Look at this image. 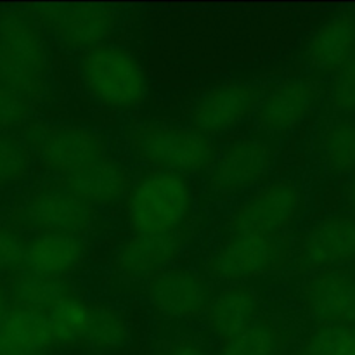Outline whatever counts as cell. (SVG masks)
<instances>
[{
    "instance_id": "9",
    "label": "cell",
    "mask_w": 355,
    "mask_h": 355,
    "mask_svg": "<svg viewBox=\"0 0 355 355\" xmlns=\"http://www.w3.org/2000/svg\"><path fill=\"white\" fill-rule=\"evenodd\" d=\"M272 148L266 141L243 139L229 146L210 172V189L218 196H232L255 186L272 166Z\"/></svg>"
},
{
    "instance_id": "33",
    "label": "cell",
    "mask_w": 355,
    "mask_h": 355,
    "mask_svg": "<svg viewBox=\"0 0 355 355\" xmlns=\"http://www.w3.org/2000/svg\"><path fill=\"white\" fill-rule=\"evenodd\" d=\"M347 201H349V207H350V210H352V214L355 217V175H354V179L350 180L349 189H347Z\"/></svg>"
},
{
    "instance_id": "4",
    "label": "cell",
    "mask_w": 355,
    "mask_h": 355,
    "mask_svg": "<svg viewBox=\"0 0 355 355\" xmlns=\"http://www.w3.org/2000/svg\"><path fill=\"white\" fill-rule=\"evenodd\" d=\"M80 73L97 101L114 110H130L148 92L144 71L134 55L114 45H99L85 52Z\"/></svg>"
},
{
    "instance_id": "17",
    "label": "cell",
    "mask_w": 355,
    "mask_h": 355,
    "mask_svg": "<svg viewBox=\"0 0 355 355\" xmlns=\"http://www.w3.org/2000/svg\"><path fill=\"white\" fill-rule=\"evenodd\" d=\"M85 257L80 236L42 234L26 246L24 263L28 274L45 279H61L71 274Z\"/></svg>"
},
{
    "instance_id": "7",
    "label": "cell",
    "mask_w": 355,
    "mask_h": 355,
    "mask_svg": "<svg viewBox=\"0 0 355 355\" xmlns=\"http://www.w3.org/2000/svg\"><path fill=\"white\" fill-rule=\"evenodd\" d=\"M302 193L291 180H276L243 201L229 217L232 234L276 238L297 220Z\"/></svg>"
},
{
    "instance_id": "5",
    "label": "cell",
    "mask_w": 355,
    "mask_h": 355,
    "mask_svg": "<svg viewBox=\"0 0 355 355\" xmlns=\"http://www.w3.org/2000/svg\"><path fill=\"white\" fill-rule=\"evenodd\" d=\"M28 14L62 45L85 51L103 45L118 24L113 7L99 3H44Z\"/></svg>"
},
{
    "instance_id": "34",
    "label": "cell",
    "mask_w": 355,
    "mask_h": 355,
    "mask_svg": "<svg viewBox=\"0 0 355 355\" xmlns=\"http://www.w3.org/2000/svg\"><path fill=\"white\" fill-rule=\"evenodd\" d=\"M340 355H355V331H354L352 338H350V342L347 343V347L342 350V354Z\"/></svg>"
},
{
    "instance_id": "28",
    "label": "cell",
    "mask_w": 355,
    "mask_h": 355,
    "mask_svg": "<svg viewBox=\"0 0 355 355\" xmlns=\"http://www.w3.org/2000/svg\"><path fill=\"white\" fill-rule=\"evenodd\" d=\"M31 113V101L16 90L0 85V132L21 127Z\"/></svg>"
},
{
    "instance_id": "32",
    "label": "cell",
    "mask_w": 355,
    "mask_h": 355,
    "mask_svg": "<svg viewBox=\"0 0 355 355\" xmlns=\"http://www.w3.org/2000/svg\"><path fill=\"white\" fill-rule=\"evenodd\" d=\"M9 298H7L6 291H3V288L0 286V321H2L3 318L7 315V312H9Z\"/></svg>"
},
{
    "instance_id": "14",
    "label": "cell",
    "mask_w": 355,
    "mask_h": 355,
    "mask_svg": "<svg viewBox=\"0 0 355 355\" xmlns=\"http://www.w3.org/2000/svg\"><path fill=\"white\" fill-rule=\"evenodd\" d=\"M304 307L324 324H355V274L319 270L304 286Z\"/></svg>"
},
{
    "instance_id": "16",
    "label": "cell",
    "mask_w": 355,
    "mask_h": 355,
    "mask_svg": "<svg viewBox=\"0 0 355 355\" xmlns=\"http://www.w3.org/2000/svg\"><path fill=\"white\" fill-rule=\"evenodd\" d=\"M184 245L182 231L166 236H132L120 246L114 259V269L135 279L153 277L165 270L177 259Z\"/></svg>"
},
{
    "instance_id": "1",
    "label": "cell",
    "mask_w": 355,
    "mask_h": 355,
    "mask_svg": "<svg viewBox=\"0 0 355 355\" xmlns=\"http://www.w3.org/2000/svg\"><path fill=\"white\" fill-rule=\"evenodd\" d=\"M47 52L38 24L21 10L0 12V85L33 99L45 89Z\"/></svg>"
},
{
    "instance_id": "24",
    "label": "cell",
    "mask_w": 355,
    "mask_h": 355,
    "mask_svg": "<svg viewBox=\"0 0 355 355\" xmlns=\"http://www.w3.org/2000/svg\"><path fill=\"white\" fill-rule=\"evenodd\" d=\"M321 155L331 173L355 172V121L340 120L329 125L321 139Z\"/></svg>"
},
{
    "instance_id": "22",
    "label": "cell",
    "mask_w": 355,
    "mask_h": 355,
    "mask_svg": "<svg viewBox=\"0 0 355 355\" xmlns=\"http://www.w3.org/2000/svg\"><path fill=\"white\" fill-rule=\"evenodd\" d=\"M96 315V305L83 302L71 293L47 314L54 343L61 345H87Z\"/></svg>"
},
{
    "instance_id": "23",
    "label": "cell",
    "mask_w": 355,
    "mask_h": 355,
    "mask_svg": "<svg viewBox=\"0 0 355 355\" xmlns=\"http://www.w3.org/2000/svg\"><path fill=\"white\" fill-rule=\"evenodd\" d=\"M73 291L61 279H45L26 274L14 281L10 295L17 307L31 309L47 315L58 304H61Z\"/></svg>"
},
{
    "instance_id": "20",
    "label": "cell",
    "mask_w": 355,
    "mask_h": 355,
    "mask_svg": "<svg viewBox=\"0 0 355 355\" xmlns=\"http://www.w3.org/2000/svg\"><path fill=\"white\" fill-rule=\"evenodd\" d=\"M259 298L243 286L227 288L211 298L207 321L211 333L225 343L245 333L259 319Z\"/></svg>"
},
{
    "instance_id": "27",
    "label": "cell",
    "mask_w": 355,
    "mask_h": 355,
    "mask_svg": "<svg viewBox=\"0 0 355 355\" xmlns=\"http://www.w3.org/2000/svg\"><path fill=\"white\" fill-rule=\"evenodd\" d=\"M128 338V329L120 314L106 305H96V315L87 345L97 350H113L123 347Z\"/></svg>"
},
{
    "instance_id": "18",
    "label": "cell",
    "mask_w": 355,
    "mask_h": 355,
    "mask_svg": "<svg viewBox=\"0 0 355 355\" xmlns=\"http://www.w3.org/2000/svg\"><path fill=\"white\" fill-rule=\"evenodd\" d=\"M66 189L89 207L113 205L130 189V177L120 163L103 158L66 175Z\"/></svg>"
},
{
    "instance_id": "31",
    "label": "cell",
    "mask_w": 355,
    "mask_h": 355,
    "mask_svg": "<svg viewBox=\"0 0 355 355\" xmlns=\"http://www.w3.org/2000/svg\"><path fill=\"white\" fill-rule=\"evenodd\" d=\"M165 355H208L200 345L191 342H179L170 347Z\"/></svg>"
},
{
    "instance_id": "13",
    "label": "cell",
    "mask_w": 355,
    "mask_h": 355,
    "mask_svg": "<svg viewBox=\"0 0 355 355\" xmlns=\"http://www.w3.org/2000/svg\"><path fill=\"white\" fill-rule=\"evenodd\" d=\"M298 262L304 269L318 272L355 262L354 215H333L315 224L305 236Z\"/></svg>"
},
{
    "instance_id": "11",
    "label": "cell",
    "mask_w": 355,
    "mask_h": 355,
    "mask_svg": "<svg viewBox=\"0 0 355 355\" xmlns=\"http://www.w3.org/2000/svg\"><path fill=\"white\" fill-rule=\"evenodd\" d=\"M148 295L155 309L173 319H194L208 311L211 291L207 281L186 269H165L149 279Z\"/></svg>"
},
{
    "instance_id": "8",
    "label": "cell",
    "mask_w": 355,
    "mask_h": 355,
    "mask_svg": "<svg viewBox=\"0 0 355 355\" xmlns=\"http://www.w3.org/2000/svg\"><path fill=\"white\" fill-rule=\"evenodd\" d=\"M286 248L276 238L232 234L208 262V272L218 281H241L274 272L286 263Z\"/></svg>"
},
{
    "instance_id": "30",
    "label": "cell",
    "mask_w": 355,
    "mask_h": 355,
    "mask_svg": "<svg viewBox=\"0 0 355 355\" xmlns=\"http://www.w3.org/2000/svg\"><path fill=\"white\" fill-rule=\"evenodd\" d=\"M26 246L16 232L0 227V272L23 266Z\"/></svg>"
},
{
    "instance_id": "6",
    "label": "cell",
    "mask_w": 355,
    "mask_h": 355,
    "mask_svg": "<svg viewBox=\"0 0 355 355\" xmlns=\"http://www.w3.org/2000/svg\"><path fill=\"white\" fill-rule=\"evenodd\" d=\"M24 142L45 166L64 177L106 158V146L99 135L71 125H28Z\"/></svg>"
},
{
    "instance_id": "21",
    "label": "cell",
    "mask_w": 355,
    "mask_h": 355,
    "mask_svg": "<svg viewBox=\"0 0 355 355\" xmlns=\"http://www.w3.org/2000/svg\"><path fill=\"white\" fill-rule=\"evenodd\" d=\"M355 55V19L347 14L331 17L311 38L309 64L319 71H338Z\"/></svg>"
},
{
    "instance_id": "29",
    "label": "cell",
    "mask_w": 355,
    "mask_h": 355,
    "mask_svg": "<svg viewBox=\"0 0 355 355\" xmlns=\"http://www.w3.org/2000/svg\"><path fill=\"white\" fill-rule=\"evenodd\" d=\"M331 104L340 113H355V55L336 71L331 85Z\"/></svg>"
},
{
    "instance_id": "12",
    "label": "cell",
    "mask_w": 355,
    "mask_h": 355,
    "mask_svg": "<svg viewBox=\"0 0 355 355\" xmlns=\"http://www.w3.org/2000/svg\"><path fill=\"white\" fill-rule=\"evenodd\" d=\"M23 218L42 234L82 236L92 224V208L68 189H51L28 200Z\"/></svg>"
},
{
    "instance_id": "2",
    "label": "cell",
    "mask_w": 355,
    "mask_h": 355,
    "mask_svg": "<svg viewBox=\"0 0 355 355\" xmlns=\"http://www.w3.org/2000/svg\"><path fill=\"white\" fill-rule=\"evenodd\" d=\"M189 210V186L180 173H149L128 193V224L139 236L179 232Z\"/></svg>"
},
{
    "instance_id": "35",
    "label": "cell",
    "mask_w": 355,
    "mask_h": 355,
    "mask_svg": "<svg viewBox=\"0 0 355 355\" xmlns=\"http://www.w3.org/2000/svg\"><path fill=\"white\" fill-rule=\"evenodd\" d=\"M44 355H45V354H44Z\"/></svg>"
},
{
    "instance_id": "10",
    "label": "cell",
    "mask_w": 355,
    "mask_h": 355,
    "mask_svg": "<svg viewBox=\"0 0 355 355\" xmlns=\"http://www.w3.org/2000/svg\"><path fill=\"white\" fill-rule=\"evenodd\" d=\"M259 103V90L252 83H222L196 103L191 113L193 128L207 137L227 132L257 111Z\"/></svg>"
},
{
    "instance_id": "15",
    "label": "cell",
    "mask_w": 355,
    "mask_h": 355,
    "mask_svg": "<svg viewBox=\"0 0 355 355\" xmlns=\"http://www.w3.org/2000/svg\"><path fill=\"white\" fill-rule=\"evenodd\" d=\"M315 103L314 87L304 80H288L266 94L257 107V123L269 134H283L311 114Z\"/></svg>"
},
{
    "instance_id": "26",
    "label": "cell",
    "mask_w": 355,
    "mask_h": 355,
    "mask_svg": "<svg viewBox=\"0 0 355 355\" xmlns=\"http://www.w3.org/2000/svg\"><path fill=\"white\" fill-rule=\"evenodd\" d=\"M31 166V151L24 139L0 132V187L21 182Z\"/></svg>"
},
{
    "instance_id": "25",
    "label": "cell",
    "mask_w": 355,
    "mask_h": 355,
    "mask_svg": "<svg viewBox=\"0 0 355 355\" xmlns=\"http://www.w3.org/2000/svg\"><path fill=\"white\" fill-rule=\"evenodd\" d=\"M284 336L269 319H259L245 333L225 343L220 355H283Z\"/></svg>"
},
{
    "instance_id": "3",
    "label": "cell",
    "mask_w": 355,
    "mask_h": 355,
    "mask_svg": "<svg viewBox=\"0 0 355 355\" xmlns=\"http://www.w3.org/2000/svg\"><path fill=\"white\" fill-rule=\"evenodd\" d=\"M130 148L137 158L162 172L198 173L215 162V146L210 137L175 125H139L130 134Z\"/></svg>"
},
{
    "instance_id": "19",
    "label": "cell",
    "mask_w": 355,
    "mask_h": 355,
    "mask_svg": "<svg viewBox=\"0 0 355 355\" xmlns=\"http://www.w3.org/2000/svg\"><path fill=\"white\" fill-rule=\"evenodd\" d=\"M54 345L47 315L14 307L0 321V355H44Z\"/></svg>"
}]
</instances>
